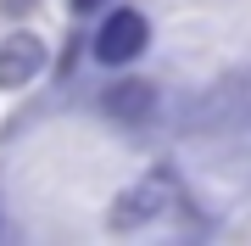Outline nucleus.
<instances>
[{"mask_svg":"<svg viewBox=\"0 0 251 246\" xmlns=\"http://www.w3.org/2000/svg\"><path fill=\"white\" fill-rule=\"evenodd\" d=\"M45 67H50V51H45V39L34 28H17V34L0 39V90H23Z\"/></svg>","mask_w":251,"mask_h":246,"instance_id":"nucleus-3","label":"nucleus"},{"mask_svg":"<svg viewBox=\"0 0 251 246\" xmlns=\"http://www.w3.org/2000/svg\"><path fill=\"white\" fill-rule=\"evenodd\" d=\"M106 0H73V17H90V11H100Z\"/></svg>","mask_w":251,"mask_h":246,"instance_id":"nucleus-6","label":"nucleus"},{"mask_svg":"<svg viewBox=\"0 0 251 246\" xmlns=\"http://www.w3.org/2000/svg\"><path fill=\"white\" fill-rule=\"evenodd\" d=\"M100 107H106V118L117 123H145L156 112V84L151 79H117L100 90Z\"/></svg>","mask_w":251,"mask_h":246,"instance_id":"nucleus-4","label":"nucleus"},{"mask_svg":"<svg viewBox=\"0 0 251 246\" xmlns=\"http://www.w3.org/2000/svg\"><path fill=\"white\" fill-rule=\"evenodd\" d=\"M45 0H0V17H34Z\"/></svg>","mask_w":251,"mask_h":246,"instance_id":"nucleus-5","label":"nucleus"},{"mask_svg":"<svg viewBox=\"0 0 251 246\" xmlns=\"http://www.w3.org/2000/svg\"><path fill=\"white\" fill-rule=\"evenodd\" d=\"M168 201H173V173H145L140 185H128V191L112 201L106 224L112 229H140V224H151Z\"/></svg>","mask_w":251,"mask_h":246,"instance_id":"nucleus-2","label":"nucleus"},{"mask_svg":"<svg viewBox=\"0 0 251 246\" xmlns=\"http://www.w3.org/2000/svg\"><path fill=\"white\" fill-rule=\"evenodd\" d=\"M145 45H151V23H145V11H134V6L112 11V17L100 23V34H95V56L106 67H128Z\"/></svg>","mask_w":251,"mask_h":246,"instance_id":"nucleus-1","label":"nucleus"}]
</instances>
